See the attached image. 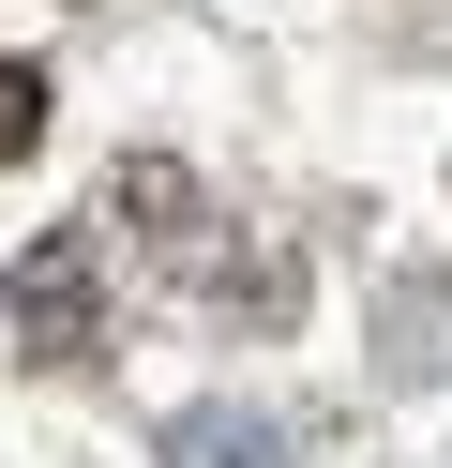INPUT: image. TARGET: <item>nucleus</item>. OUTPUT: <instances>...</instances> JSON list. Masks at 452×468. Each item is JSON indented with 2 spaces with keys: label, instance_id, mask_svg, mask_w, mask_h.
Here are the masks:
<instances>
[{
  "label": "nucleus",
  "instance_id": "f257e3e1",
  "mask_svg": "<svg viewBox=\"0 0 452 468\" xmlns=\"http://www.w3.org/2000/svg\"><path fill=\"white\" fill-rule=\"evenodd\" d=\"M166 468H287V453H271V423L211 408V423H181V438H166Z\"/></svg>",
  "mask_w": 452,
  "mask_h": 468
}]
</instances>
